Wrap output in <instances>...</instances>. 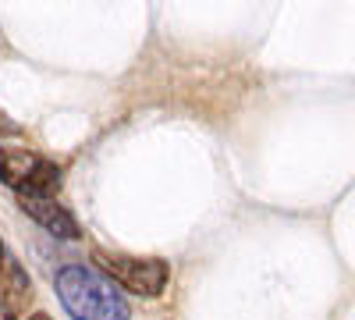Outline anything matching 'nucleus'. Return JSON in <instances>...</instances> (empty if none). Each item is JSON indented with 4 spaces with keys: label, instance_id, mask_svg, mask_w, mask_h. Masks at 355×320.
Masks as SVG:
<instances>
[{
    "label": "nucleus",
    "instance_id": "7ed1b4c3",
    "mask_svg": "<svg viewBox=\"0 0 355 320\" xmlns=\"http://www.w3.org/2000/svg\"><path fill=\"white\" fill-rule=\"evenodd\" d=\"M100 267L110 274L114 285L128 288L135 296H160L167 285V264L153 256H114V253H100Z\"/></svg>",
    "mask_w": 355,
    "mask_h": 320
},
{
    "label": "nucleus",
    "instance_id": "423d86ee",
    "mask_svg": "<svg viewBox=\"0 0 355 320\" xmlns=\"http://www.w3.org/2000/svg\"><path fill=\"white\" fill-rule=\"evenodd\" d=\"M33 320H50V317H43V313H36V317H33Z\"/></svg>",
    "mask_w": 355,
    "mask_h": 320
},
{
    "label": "nucleus",
    "instance_id": "f03ea898",
    "mask_svg": "<svg viewBox=\"0 0 355 320\" xmlns=\"http://www.w3.org/2000/svg\"><path fill=\"white\" fill-rule=\"evenodd\" d=\"M0 182L18 196H53L61 189V167L40 153L0 146Z\"/></svg>",
    "mask_w": 355,
    "mask_h": 320
},
{
    "label": "nucleus",
    "instance_id": "0eeeda50",
    "mask_svg": "<svg viewBox=\"0 0 355 320\" xmlns=\"http://www.w3.org/2000/svg\"><path fill=\"white\" fill-rule=\"evenodd\" d=\"M0 320H11V317H8V313H0Z\"/></svg>",
    "mask_w": 355,
    "mask_h": 320
},
{
    "label": "nucleus",
    "instance_id": "20e7f679",
    "mask_svg": "<svg viewBox=\"0 0 355 320\" xmlns=\"http://www.w3.org/2000/svg\"><path fill=\"white\" fill-rule=\"evenodd\" d=\"M18 203H21V210L33 217L36 224H43L50 231V235H57V239H78L75 217L53 196H18Z\"/></svg>",
    "mask_w": 355,
    "mask_h": 320
},
{
    "label": "nucleus",
    "instance_id": "f257e3e1",
    "mask_svg": "<svg viewBox=\"0 0 355 320\" xmlns=\"http://www.w3.org/2000/svg\"><path fill=\"white\" fill-rule=\"evenodd\" d=\"M57 299L75 320H132L121 288L85 264H71L57 274Z\"/></svg>",
    "mask_w": 355,
    "mask_h": 320
},
{
    "label": "nucleus",
    "instance_id": "39448f33",
    "mask_svg": "<svg viewBox=\"0 0 355 320\" xmlns=\"http://www.w3.org/2000/svg\"><path fill=\"white\" fill-rule=\"evenodd\" d=\"M0 267H4V242H0Z\"/></svg>",
    "mask_w": 355,
    "mask_h": 320
}]
</instances>
